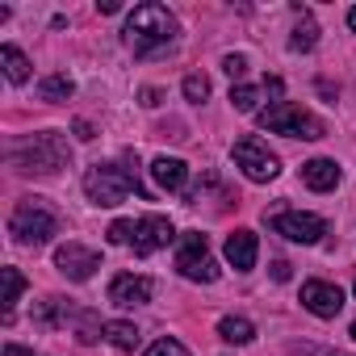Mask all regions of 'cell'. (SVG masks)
Masks as SVG:
<instances>
[{
  "instance_id": "obj_17",
  "label": "cell",
  "mask_w": 356,
  "mask_h": 356,
  "mask_svg": "<svg viewBox=\"0 0 356 356\" xmlns=\"http://www.w3.org/2000/svg\"><path fill=\"white\" fill-rule=\"evenodd\" d=\"M105 339L118 348V352H134L138 343H143V335H138V327L134 323H122V318H113V323H105Z\"/></svg>"
},
{
  "instance_id": "obj_27",
  "label": "cell",
  "mask_w": 356,
  "mask_h": 356,
  "mask_svg": "<svg viewBox=\"0 0 356 356\" xmlns=\"http://www.w3.org/2000/svg\"><path fill=\"white\" fill-rule=\"evenodd\" d=\"M222 67H227V76H231V80H243V76H248V59H243V55H227V59H222Z\"/></svg>"
},
{
  "instance_id": "obj_11",
  "label": "cell",
  "mask_w": 356,
  "mask_h": 356,
  "mask_svg": "<svg viewBox=\"0 0 356 356\" xmlns=\"http://www.w3.org/2000/svg\"><path fill=\"white\" fill-rule=\"evenodd\" d=\"M151 293H155L151 277L122 273V277H113V281H109V302H113V306H122V310H130V306H147V302H151Z\"/></svg>"
},
{
  "instance_id": "obj_26",
  "label": "cell",
  "mask_w": 356,
  "mask_h": 356,
  "mask_svg": "<svg viewBox=\"0 0 356 356\" xmlns=\"http://www.w3.org/2000/svg\"><path fill=\"white\" fill-rule=\"evenodd\" d=\"M109 243H134V222H126V218L113 222L109 227Z\"/></svg>"
},
{
  "instance_id": "obj_30",
  "label": "cell",
  "mask_w": 356,
  "mask_h": 356,
  "mask_svg": "<svg viewBox=\"0 0 356 356\" xmlns=\"http://www.w3.org/2000/svg\"><path fill=\"white\" fill-rule=\"evenodd\" d=\"M122 5H118V0H97V13H118Z\"/></svg>"
},
{
  "instance_id": "obj_2",
  "label": "cell",
  "mask_w": 356,
  "mask_h": 356,
  "mask_svg": "<svg viewBox=\"0 0 356 356\" xmlns=\"http://www.w3.org/2000/svg\"><path fill=\"white\" fill-rule=\"evenodd\" d=\"M9 235H13L22 248H42V243H51V239L59 235V218H55V210H51L47 202L26 197V202H17V210L9 214Z\"/></svg>"
},
{
  "instance_id": "obj_13",
  "label": "cell",
  "mask_w": 356,
  "mask_h": 356,
  "mask_svg": "<svg viewBox=\"0 0 356 356\" xmlns=\"http://www.w3.org/2000/svg\"><path fill=\"white\" fill-rule=\"evenodd\" d=\"M222 256H227V264H231L235 273H248V268L256 264V256H260L256 231H248V227L231 231V235H227V248H222Z\"/></svg>"
},
{
  "instance_id": "obj_8",
  "label": "cell",
  "mask_w": 356,
  "mask_h": 356,
  "mask_svg": "<svg viewBox=\"0 0 356 356\" xmlns=\"http://www.w3.org/2000/svg\"><path fill=\"white\" fill-rule=\"evenodd\" d=\"M273 231H277L281 239H289V243H302V248H310V243H318V239L327 235V222H323L318 214L285 210V214H277V218H273Z\"/></svg>"
},
{
  "instance_id": "obj_20",
  "label": "cell",
  "mask_w": 356,
  "mask_h": 356,
  "mask_svg": "<svg viewBox=\"0 0 356 356\" xmlns=\"http://www.w3.org/2000/svg\"><path fill=\"white\" fill-rule=\"evenodd\" d=\"M0 277H5V323H13V306H17L22 289H26V277L17 268H0Z\"/></svg>"
},
{
  "instance_id": "obj_5",
  "label": "cell",
  "mask_w": 356,
  "mask_h": 356,
  "mask_svg": "<svg viewBox=\"0 0 356 356\" xmlns=\"http://www.w3.org/2000/svg\"><path fill=\"white\" fill-rule=\"evenodd\" d=\"M256 122H260L264 130L289 134V138H323V134H327V126H323L310 109H302V105H293V101H273L268 109L256 113Z\"/></svg>"
},
{
  "instance_id": "obj_10",
  "label": "cell",
  "mask_w": 356,
  "mask_h": 356,
  "mask_svg": "<svg viewBox=\"0 0 356 356\" xmlns=\"http://www.w3.org/2000/svg\"><path fill=\"white\" fill-rule=\"evenodd\" d=\"M172 235H176V231H172V222H168L163 214H147V218L134 222V243H130V248H134L138 256H151V252L168 248Z\"/></svg>"
},
{
  "instance_id": "obj_12",
  "label": "cell",
  "mask_w": 356,
  "mask_h": 356,
  "mask_svg": "<svg viewBox=\"0 0 356 356\" xmlns=\"http://www.w3.org/2000/svg\"><path fill=\"white\" fill-rule=\"evenodd\" d=\"M302 306L318 318H335L339 306H343V289L331 285V281H306L302 285Z\"/></svg>"
},
{
  "instance_id": "obj_14",
  "label": "cell",
  "mask_w": 356,
  "mask_h": 356,
  "mask_svg": "<svg viewBox=\"0 0 356 356\" xmlns=\"http://www.w3.org/2000/svg\"><path fill=\"white\" fill-rule=\"evenodd\" d=\"M151 181L163 189V193H181L185 181H189V163L185 159H172V155H159L151 163Z\"/></svg>"
},
{
  "instance_id": "obj_25",
  "label": "cell",
  "mask_w": 356,
  "mask_h": 356,
  "mask_svg": "<svg viewBox=\"0 0 356 356\" xmlns=\"http://www.w3.org/2000/svg\"><path fill=\"white\" fill-rule=\"evenodd\" d=\"M285 352H289V356H348V352H339V348H318V343H289Z\"/></svg>"
},
{
  "instance_id": "obj_15",
  "label": "cell",
  "mask_w": 356,
  "mask_h": 356,
  "mask_svg": "<svg viewBox=\"0 0 356 356\" xmlns=\"http://www.w3.org/2000/svg\"><path fill=\"white\" fill-rule=\"evenodd\" d=\"M339 163L335 159H310V163H302V181L314 189V193H327V189H335L339 185Z\"/></svg>"
},
{
  "instance_id": "obj_3",
  "label": "cell",
  "mask_w": 356,
  "mask_h": 356,
  "mask_svg": "<svg viewBox=\"0 0 356 356\" xmlns=\"http://www.w3.org/2000/svg\"><path fill=\"white\" fill-rule=\"evenodd\" d=\"M9 159H13V168L17 172H38V176H55L59 168H67V143L59 138V134H34V138H26V143H17L13 151H9Z\"/></svg>"
},
{
  "instance_id": "obj_24",
  "label": "cell",
  "mask_w": 356,
  "mask_h": 356,
  "mask_svg": "<svg viewBox=\"0 0 356 356\" xmlns=\"http://www.w3.org/2000/svg\"><path fill=\"white\" fill-rule=\"evenodd\" d=\"M143 356H189V348H185L181 339H168V335H163V339H155Z\"/></svg>"
},
{
  "instance_id": "obj_23",
  "label": "cell",
  "mask_w": 356,
  "mask_h": 356,
  "mask_svg": "<svg viewBox=\"0 0 356 356\" xmlns=\"http://www.w3.org/2000/svg\"><path fill=\"white\" fill-rule=\"evenodd\" d=\"M181 92H185V101H193V105H202V101L210 97V80H206L202 72H193V76H185V84H181Z\"/></svg>"
},
{
  "instance_id": "obj_28",
  "label": "cell",
  "mask_w": 356,
  "mask_h": 356,
  "mask_svg": "<svg viewBox=\"0 0 356 356\" xmlns=\"http://www.w3.org/2000/svg\"><path fill=\"white\" fill-rule=\"evenodd\" d=\"M0 356H34V352L22 348V343H5V352H0Z\"/></svg>"
},
{
  "instance_id": "obj_1",
  "label": "cell",
  "mask_w": 356,
  "mask_h": 356,
  "mask_svg": "<svg viewBox=\"0 0 356 356\" xmlns=\"http://www.w3.org/2000/svg\"><path fill=\"white\" fill-rule=\"evenodd\" d=\"M176 42V17L163 9V5H138L126 22V47L143 59L168 51Z\"/></svg>"
},
{
  "instance_id": "obj_19",
  "label": "cell",
  "mask_w": 356,
  "mask_h": 356,
  "mask_svg": "<svg viewBox=\"0 0 356 356\" xmlns=\"http://www.w3.org/2000/svg\"><path fill=\"white\" fill-rule=\"evenodd\" d=\"M218 335H222L227 343H252V339H256V327H252L248 318H239V314H227V318L218 323Z\"/></svg>"
},
{
  "instance_id": "obj_16",
  "label": "cell",
  "mask_w": 356,
  "mask_h": 356,
  "mask_svg": "<svg viewBox=\"0 0 356 356\" xmlns=\"http://www.w3.org/2000/svg\"><path fill=\"white\" fill-rule=\"evenodd\" d=\"M264 92L281 97V80H264L260 88H252V84H235V88H231V105H235L239 113H260L256 105H260V97H264Z\"/></svg>"
},
{
  "instance_id": "obj_21",
  "label": "cell",
  "mask_w": 356,
  "mask_h": 356,
  "mask_svg": "<svg viewBox=\"0 0 356 356\" xmlns=\"http://www.w3.org/2000/svg\"><path fill=\"white\" fill-rule=\"evenodd\" d=\"M298 13H302V22H298L289 47H293V51H314V42H318V26H314V17H310L306 9H298Z\"/></svg>"
},
{
  "instance_id": "obj_9",
  "label": "cell",
  "mask_w": 356,
  "mask_h": 356,
  "mask_svg": "<svg viewBox=\"0 0 356 356\" xmlns=\"http://www.w3.org/2000/svg\"><path fill=\"white\" fill-rule=\"evenodd\" d=\"M55 268H59L67 281H88V277L101 268V256H97L92 248H84V243L67 239V243L55 252Z\"/></svg>"
},
{
  "instance_id": "obj_22",
  "label": "cell",
  "mask_w": 356,
  "mask_h": 356,
  "mask_svg": "<svg viewBox=\"0 0 356 356\" xmlns=\"http://www.w3.org/2000/svg\"><path fill=\"white\" fill-rule=\"evenodd\" d=\"M38 92H42V101H67V97L76 92V84H72V76L55 72V76H47V80L38 84Z\"/></svg>"
},
{
  "instance_id": "obj_4",
  "label": "cell",
  "mask_w": 356,
  "mask_h": 356,
  "mask_svg": "<svg viewBox=\"0 0 356 356\" xmlns=\"http://www.w3.org/2000/svg\"><path fill=\"white\" fill-rule=\"evenodd\" d=\"M138 189V176L122 163H92L84 172V193L92 206H122Z\"/></svg>"
},
{
  "instance_id": "obj_31",
  "label": "cell",
  "mask_w": 356,
  "mask_h": 356,
  "mask_svg": "<svg viewBox=\"0 0 356 356\" xmlns=\"http://www.w3.org/2000/svg\"><path fill=\"white\" fill-rule=\"evenodd\" d=\"M348 26H352V30H356V9H348Z\"/></svg>"
},
{
  "instance_id": "obj_29",
  "label": "cell",
  "mask_w": 356,
  "mask_h": 356,
  "mask_svg": "<svg viewBox=\"0 0 356 356\" xmlns=\"http://www.w3.org/2000/svg\"><path fill=\"white\" fill-rule=\"evenodd\" d=\"M273 277H277V281H289V264H285V260H277V264H273Z\"/></svg>"
},
{
  "instance_id": "obj_6",
  "label": "cell",
  "mask_w": 356,
  "mask_h": 356,
  "mask_svg": "<svg viewBox=\"0 0 356 356\" xmlns=\"http://www.w3.org/2000/svg\"><path fill=\"white\" fill-rule=\"evenodd\" d=\"M176 268H181V277L202 281V285L218 281V264H214V256H210V239H206L202 231L181 235V248H176Z\"/></svg>"
},
{
  "instance_id": "obj_7",
  "label": "cell",
  "mask_w": 356,
  "mask_h": 356,
  "mask_svg": "<svg viewBox=\"0 0 356 356\" xmlns=\"http://www.w3.org/2000/svg\"><path fill=\"white\" fill-rule=\"evenodd\" d=\"M231 155H235V168H243V176H248V181H256V185L277 181V172H281V159L260 138H239Z\"/></svg>"
},
{
  "instance_id": "obj_33",
  "label": "cell",
  "mask_w": 356,
  "mask_h": 356,
  "mask_svg": "<svg viewBox=\"0 0 356 356\" xmlns=\"http://www.w3.org/2000/svg\"><path fill=\"white\" fill-rule=\"evenodd\" d=\"M352 289H356V285H352Z\"/></svg>"
},
{
  "instance_id": "obj_32",
  "label": "cell",
  "mask_w": 356,
  "mask_h": 356,
  "mask_svg": "<svg viewBox=\"0 0 356 356\" xmlns=\"http://www.w3.org/2000/svg\"><path fill=\"white\" fill-rule=\"evenodd\" d=\"M352 339H356V323H352Z\"/></svg>"
},
{
  "instance_id": "obj_18",
  "label": "cell",
  "mask_w": 356,
  "mask_h": 356,
  "mask_svg": "<svg viewBox=\"0 0 356 356\" xmlns=\"http://www.w3.org/2000/svg\"><path fill=\"white\" fill-rule=\"evenodd\" d=\"M0 63H5V76H9V84H26L30 80V59L13 47V42H5L0 47Z\"/></svg>"
}]
</instances>
